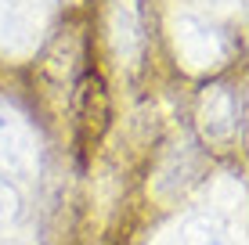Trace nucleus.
<instances>
[{
    "mask_svg": "<svg viewBox=\"0 0 249 245\" xmlns=\"http://www.w3.org/2000/svg\"><path fill=\"white\" fill-rule=\"evenodd\" d=\"M192 245H220V238L213 231H199V234H192Z\"/></svg>",
    "mask_w": 249,
    "mask_h": 245,
    "instance_id": "f257e3e1",
    "label": "nucleus"
},
{
    "mask_svg": "<svg viewBox=\"0 0 249 245\" xmlns=\"http://www.w3.org/2000/svg\"><path fill=\"white\" fill-rule=\"evenodd\" d=\"M7 213H11V195H7V191L0 188V220H4Z\"/></svg>",
    "mask_w": 249,
    "mask_h": 245,
    "instance_id": "f03ea898",
    "label": "nucleus"
}]
</instances>
